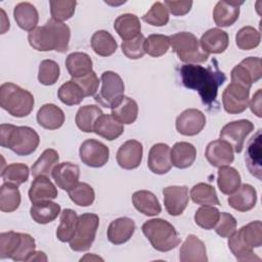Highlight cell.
I'll return each mask as SVG.
<instances>
[{
  "instance_id": "ee69618b",
  "label": "cell",
  "mask_w": 262,
  "mask_h": 262,
  "mask_svg": "<svg viewBox=\"0 0 262 262\" xmlns=\"http://www.w3.org/2000/svg\"><path fill=\"white\" fill-rule=\"evenodd\" d=\"M59 100L67 105H76L82 102L85 95L81 87L73 80L63 83L57 91Z\"/></svg>"
},
{
  "instance_id": "60d3db41",
  "label": "cell",
  "mask_w": 262,
  "mask_h": 262,
  "mask_svg": "<svg viewBox=\"0 0 262 262\" xmlns=\"http://www.w3.org/2000/svg\"><path fill=\"white\" fill-rule=\"evenodd\" d=\"M20 205V192L17 186L3 183L0 187V210L2 212H13Z\"/></svg>"
},
{
  "instance_id": "bcb514c9",
  "label": "cell",
  "mask_w": 262,
  "mask_h": 262,
  "mask_svg": "<svg viewBox=\"0 0 262 262\" xmlns=\"http://www.w3.org/2000/svg\"><path fill=\"white\" fill-rule=\"evenodd\" d=\"M68 192L71 201L81 207H88L92 205L95 199L93 188L85 182H78Z\"/></svg>"
},
{
  "instance_id": "816d5d0a",
  "label": "cell",
  "mask_w": 262,
  "mask_h": 262,
  "mask_svg": "<svg viewBox=\"0 0 262 262\" xmlns=\"http://www.w3.org/2000/svg\"><path fill=\"white\" fill-rule=\"evenodd\" d=\"M49 4L51 18L62 23L74 15L77 2L75 0H51Z\"/></svg>"
},
{
  "instance_id": "d6a6232c",
  "label": "cell",
  "mask_w": 262,
  "mask_h": 262,
  "mask_svg": "<svg viewBox=\"0 0 262 262\" xmlns=\"http://www.w3.org/2000/svg\"><path fill=\"white\" fill-rule=\"evenodd\" d=\"M66 67L72 79H78L92 72V60L85 52H73L68 55Z\"/></svg>"
},
{
  "instance_id": "836d02e7",
  "label": "cell",
  "mask_w": 262,
  "mask_h": 262,
  "mask_svg": "<svg viewBox=\"0 0 262 262\" xmlns=\"http://www.w3.org/2000/svg\"><path fill=\"white\" fill-rule=\"evenodd\" d=\"M112 115L120 123L132 124L136 121L138 115L137 102L128 96H123L121 101L112 108Z\"/></svg>"
},
{
  "instance_id": "f1b7e54d",
  "label": "cell",
  "mask_w": 262,
  "mask_h": 262,
  "mask_svg": "<svg viewBox=\"0 0 262 262\" xmlns=\"http://www.w3.org/2000/svg\"><path fill=\"white\" fill-rule=\"evenodd\" d=\"M114 28L124 41L134 39L141 34V25L139 18L132 13H124L119 15L114 23Z\"/></svg>"
},
{
  "instance_id": "4316f807",
  "label": "cell",
  "mask_w": 262,
  "mask_h": 262,
  "mask_svg": "<svg viewBox=\"0 0 262 262\" xmlns=\"http://www.w3.org/2000/svg\"><path fill=\"white\" fill-rule=\"evenodd\" d=\"M93 132L111 141L123 134L124 125L115 119L112 114H102L96 120Z\"/></svg>"
},
{
  "instance_id": "c3c4849f",
  "label": "cell",
  "mask_w": 262,
  "mask_h": 262,
  "mask_svg": "<svg viewBox=\"0 0 262 262\" xmlns=\"http://www.w3.org/2000/svg\"><path fill=\"white\" fill-rule=\"evenodd\" d=\"M170 47V38L161 34H151L144 40V51L152 57L164 55Z\"/></svg>"
},
{
  "instance_id": "b9f144b4",
  "label": "cell",
  "mask_w": 262,
  "mask_h": 262,
  "mask_svg": "<svg viewBox=\"0 0 262 262\" xmlns=\"http://www.w3.org/2000/svg\"><path fill=\"white\" fill-rule=\"evenodd\" d=\"M237 234L242 242L251 249L259 248L262 245V223L259 220L250 222L241 227Z\"/></svg>"
},
{
  "instance_id": "7bdbcfd3",
  "label": "cell",
  "mask_w": 262,
  "mask_h": 262,
  "mask_svg": "<svg viewBox=\"0 0 262 262\" xmlns=\"http://www.w3.org/2000/svg\"><path fill=\"white\" fill-rule=\"evenodd\" d=\"M23 242V233L15 231L2 232L0 234V259H12L17 253Z\"/></svg>"
},
{
  "instance_id": "9f6ffc18",
  "label": "cell",
  "mask_w": 262,
  "mask_h": 262,
  "mask_svg": "<svg viewBox=\"0 0 262 262\" xmlns=\"http://www.w3.org/2000/svg\"><path fill=\"white\" fill-rule=\"evenodd\" d=\"M236 229V220L235 218L226 212L220 213L219 220L215 225V231L221 237L230 236Z\"/></svg>"
},
{
  "instance_id": "9a60e30c",
  "label": "cell",
  "mask_w": 262,
  "mask_h": 262,
  "mask_svg": "<svg viewBox=\"0 0 262 262\" xmlns=\"http://www.w3.org/2000/svg\"><path fill=\"white\" fill-rule=\"evenodd\" d=\"M143 147L141 142L130 139L124 142L117 151V162L119 166L126 170L137 168L142 160Z\"/></svg>"
},
{
  "instance_id": "30bf717a",
  "label": "cell",
  "mask_w": 262,
  "mask_h": 262,
  "mask_svg": "<svg viewBox=\"0 0 262 262\" xmlns=\"http://www.w3.org/2000/svg\"><path fill=\"white\" fill-rule=\"evenodd\" d=\"M254 130L251 121L242 119L224 125L220 131V139L228 142L235 152H241L246 137Z\"/></svg>"
},
{
  "instance_id": "603a6c76",
  "label": "cell",
  "mask_w": 262,
  "mask_h": 262,
  "mask_svg": "<svg viewBox=\"0 0 262 262\" xmlns=\"http://www.w3.org/2000/svg\"><path fill=\"white\" fill-rule=\"evenodd\" d=\"M245 161L249 172L259 180L261 179V129H259L249 140Z\"/></svg>"
},
{
  "instance_id": "7c38bea8",
  "label": "cell",
  "mask_w": 262,
  "mask_h": 262,
  "mask_svg": "<svg viewBox=\"0 0 262 262\" xmlns=\"http://www.w3.org/2000/svg\"><path fill=\"white\" fill-rule=\"evenodd\" d=\"M250 89L230 83L222 93V103L226 113L241 114L249 105Z\"/></svg>"
},
{
  "instance_id": "ab89813d",
  "label": "cell",
  "mask_w": 262,
  "mask_h": 262,
  "mask_svg": "<svg viewBox=\"0 0 262 262\" xmlns=\"http://www.w3.org/2000/svg\"><path fill=\"white\" fill-rule=\"evenodd\" d=\"M190 198L193 203L202 206L220 205L215 188L208 183H198L190 190Z\"/></svg>"
},
{
  "instance_id": "ac0fdd59",
  "label": "cell",
  "mask_w": 262,
  "mask_h": 262,
  "mask_svg": "<svg viewBox=\"0 0 262 262\" xmlns=\"http://www.w3.org/2000/svg\"><path fill=\"white\" fill-rule=\"evenodd\" d=\"M51 176L59 188L69 191L79 182L80 169L76 164L63 162L53 168Z\"/></svg>"
},
{
  "instance_id": "cb8c5ba5",
  "label": "cell",
  "mask_w": 262,
  "mask_h": 262,
  "mask_svg": "<svg viewBox=\"0 0 262 262\" xmlns=\"http://www.w3.org/2000/svg\"><path fill=\"white\" fill-rule=\"evenodd\" d=\"M134 231V221L128 217H121L110 223L107 228V238L114 245H121L129 241Z\"/></svg>"
},
{
  "instance_id": "8fae6325",
  "label": "cell",
  "mask_w": 262,
  "mask_h": 262,
  "mask_svg": "<svg viewBox=\"0 0 262 262\" xmlns=\"http://www.w3.org/2000/svg\"><path fill=\"white\" fill-rule=\"evenodd\" d=\"M79 155L82 163L86 166L100 168L107 163L110 149L105 144L96 139H87L81 144Z\"/></svg>"
},
{
  "instance_id": "94428289",
  "label": "cell",
  "mask_w": 262,
  "mask_h": 262,
  "mask_svg": "<svg viewBox=\"0 0 262 262\" xmlns=\"http://www.w3.org/2000/svg\"><path fill=\"white\" fill-rule=\"evenodd\" d=\"M261 92H262L261 89H258L254 93L251 101H249V105H250V108H251L252 113H254L259 118L262 117V111H261V108H262V94H261Z\"/></svg>"
},
{
  "instance_id": "2e32d148",
  "label": "cell",
  "mask_w": 262,
  "mask_h": 262,
  "mask_svg": "<svg viewBox=\"0 0 262 262\" xmlns=\"http://www.w3.org/2000/svg\"><path fill=\"white\" fill-rule=\"evenodd\" d=\"M205 156L208 162L212 166L217 168L228 166L234 160L233 149L231 145L222 139H216L211 141L206 147Z\"/></svg>"
},
{
  "instance_id": "484cf974",
  "label": "cell",
  "mask_w": 262,
  "mask_h": 262,
  "mask_svg": "<svg viewBox=\"0 0 262 262\" xmlns=\"http://www.w3.org/2000/svg\"><path fill=\"white\" fill-rule=\"evenodd\" d=\"M38 124L48 130L60 128L64 123V114L61 108L53 103L42 105L37 113Z\"/></svg>"
},
{
  "instance_id": "7dc6e473",
  "label": "cell",
  "mask_w": 262,
  "mask_h": 262,
  "mask_svg": "<svg viewBox=\"0 0 262 262\" xmlns=\"http://www.w3.org/2000/svg\"><path fill=\"white\" fill-rule=\"evenodd\" d=\"M228 248L238 261H260V258L256 256L253 249L246 246L239 238L236 231L228 236Z\"/></svg>"
},
{
  "instance_id": "8992f818",
  "label": "cell",
  "mask_w": 262,
  "mask_h": 262,
  "mask_svg": "<svg viewBox=\"0 0 262 262\" xmlns=\"http://www.w3.org/2000/svg\"><path fill=\"white\" fill-rule=\"evenodd\" d=\"M169 38L170 45L181 61L200 63L208 59L209 54L202 49L199 39L192 33L179 32Z\"/></svg>"
},
{
  "instance_id": "83f0119b",
  "label": "cell",
  "mask_w": 262,
  "mask_h": 262,
  "mask_svg": "<svg viewBox=\"0 0 262 262\" xmlns=\"http://www.w3.org/2000/svg\"><path fill=\"white\" fill-rule=\"evenodd\" d=\"M13 16L17 26L31 32L37 28L39 21V14L36 7L30 2H20L15 5L13 10Z\"/></svg>"
},
{
  "instance_id": "f6af8a7d",
  "label": "cell",
  "mask_w": 262,
  "mask_h": 262,
  "mask_svg": "<svg viewBox=\"0 0 262 262\" xmlns=\"http://www.w3.org/2000/svg\"><path fill=\"white\" fill-rule=\"evenodd\" d=\"M29 178V167L21 163H13L2 169V179L5 183L19 186Z\"/></svg>"
},
{
  "instance_id": "5bb4252c",
  "label": "cell",
  "mask_w": 262,
  "mask_h": 262,
  "mask_svg": "<svg viewBox=\"0 0 262 262\" xmlns=\"http://www.w3.org/2000/svg\"><path fill=\"white\" fill-rule=\"evenodd\" d=\"M206 125V116L196 108L183 111L176 119L177 131L185 136L199 134Z\"/></svg>"
},
{
  "instance_id": "f907efd6",
  "label": "cell",
  "mask_w": 262,
  "mask_h": 262,
  "mask_svg": "<svg viewBox=\"0 0 262 262\" xmlns=\"http://www.w3.org/2000/svg\"><path fill=\"white\" fill-rule=\"evenodd\" d=\"M60 70L56 61L52 59H44L39 64L38 80L45 86L53 85L59 78Z\"/></svg>"
},
{
  "instance_id": "6125c7cd",
  "label": "cell",
  "mask_w": 262,
  "mask_h": 262,
  "mask_svg": "<svg viewBox=\"0 0 262 262\" xmlns=\"http://www.w3.org/2000/svg\"><path fill=\"white\" fill-rule=\"evenodd\" d=\"M28 261H47V257L41 251H34Z\"/></svg>"
},
{
  "instance_id": "4dcf8cb0",
  "label": "cell",
  "mask_w": 262,
  "mask_h": 262,
  "mask_svg": "<svg viewBox=\"0 0 262 262\" xmlns=\"http://www.w3.org/2000/svg\"><path fill=\"white\" fill-rule=\"evenodd\" d=\"M196 157L195 147L185 141L177 142L171 149V162L172 165L179 169H185L190 167Z\"/></svg>"
},
{
  "instance_id": "9c48e42d",
  "label": "cell",
  "mask_w": 262,
  "mask_h": 262,
  "mask_svg": "<svg viewBox=\"0 0 262 262\" xmlns=\"http://www.w3.org/2000/svg\"><path fill=\"white\" fill-rule=\"evenodd\" d=\"M262 76V61L260 57H247L243 59L231 71V83L238 84L250 89L253 83H256Z\"/></svg>"
},
{
  "instance_id": "8d00e7d4",
  "label": "cell",
  "mask_w": 262,
  "mask_h": 262,
  "mask_svg": "<svg viewBox=\"0 0 262 262\" xmlns=\"http://www.w3.org/2000/svg\"><path fill=\"white\" fill-rule=\"evenodd\" d=\"M217 184L222 193L229 195L239 187L241 175L237 170L232 167H220L218 170Z\"/></svg>"
},
{
  "instance_id": "d4e9b609",
  "label": "cell",
  "mask_w": 262,
  "mask_h": 262,
  "mask_svg": "<svg viewBox=\"0 0 262 262\" xmlns=\"http://www.w3.org/2000/svg\"><path fill=\"white\" fill-rule=\"evenodd\" d=\"M57 198V189L47 176L35 177L29 189V199L32 204Z\"/></svg>"
},
{
  "instance_id": "11a10c76",
  "label": "cell",
  "mask_w": 262,
  "mask_h": 262,
  "mask_svg": "<svg viewBox=\"0 0 262 262\" xmlns=\"http://www.w3.org/2000/svg\"><path fill=\"white\" fill-rule=\"evenodd\" d=\"M144 36L138 35L136 38L122 42V52L130 59L141 58L144 54Z\"/></svg>"
},
{
  "instance_id": "f35d334b",
  "label": "cell",
  "mask_w": 262,
  "mask_h": 262,
  "mask_svg": "<svg viewBox=\"0 0 262 262\" xmlns=\"http://www.w3.org/2000/svg\"><path fill=\"white\" fill-rule=\"evenodd\" d=\"M59 157L55 149L47 148L45 149L39 159L32 166V175L34 177L38 176H49L52 173L53 168L58 164Z\"/></svg>"
},
{
  "instance_id": "d6986e66",
  "label": "cell",
  "mask_w": 262,
  "mask_h": 262,
  "mask_svg": "<svg viewBox=\"0 0 262 262\" xmlns=\"http://www.w3.org/2000/svg\"><path fill=\"white\" fill-rule=\"evenodd\" d=\"M181 262H206L208 261L206 246L198 236L189 234L179 250Z\"/></svg>"
},
{
  "instance_id": "ba28073f",
  "label": "cell",
  "mask_w": 262,
  "mask_h": 262,
  "mask_svg": "<svg viewBox=\"0 0 262 262\" xmlns=\"http://www.w3.org/2000/svg\"><path fill=\"white\" fill-rule=\"evenodd\" d=\"M99 225V217L93 213H84L78 218V225L74 237L70 241L73 251H87L95 239V234Z\"/></svg>"
},
{
  "instance_id": "4fadbf2b",
  "label": "cell",
  "mask_w": 262,
  "mask_h": 262,
  "mask_svg": "<svg viewBox=\"0 0 262 262\" xmlns=\"http://www.w3.org/2000/svg\"><path fill=\"white\" fill-rule=\"evenodd\" d=\"M164 205L171 216L183 213L188 205V188L185 185H171L163 189Z\"/></svg>"
},
{
  "instance_id": "680465c9",
  "label": "cell",
  "mask_w": 262,
  "mask_h": 262,
  "mask_svg": "<svg viewBox=\"0 0 262 262\" xmlns=\"http://www.w3.org/2000/svg\"><path fill=\"white\" fill-rule=\"evenodd\" d=\"M36 248L35 239L28 233H23V242L15 254V256L12 258L13 261H28L31 255L34 253Z\"/></svg>"
},
{
  "instance_id": "52a82bcc",
  "label": "cell",
  "mask_w": 262,
  "mask_h": 262,
  "mask_svg": "<svg viewBox=\"0 0 262 262\" xmlns=\"http://www.w3.org/2000/svg\"><path fill=\"white\" fill-rule=\"evenodd\" d=\"M100 81L102 86L98 94L94 95V99L100 105L113 108L124 96V82L119 74L112 71L103 72Z\"/></svg>"
},
{
  "instance_id": "e0dca14e",
  "label": "cell",
  "mask_w": 262,
  "mask_h": 262,
  "mask_svg": "<svg viewBox=\"0 0 262 262\" xmlns=\"http://www.w3.org/2000/svg\"><path fill=\"white\" fill-rule=\"evenodd\" d=\"M148 169L155 174H166L172 167L171 149L166 143L154 144L148 152Z\"/></svg>"
},
{
  "instance_id": "91938a15",
  "label": "cell",
  "mask_w": 262,
  "mask_h": 262,
  "mask_svg": "<svg viewBox=\"0 0 262 262\" xmlns=\"http://www.w3.org/2000/svg\"><path fill=\"white\" fill-rule=\"evenodd\" d=\"M168 11L173 15H184L191 9L192 1H170L167 0L164 2Z\"/></svg>"
},
{
  "instance_id": "74e56055",
  "label": "cell",
  "mask_w": 262,
  "mask_h": 262,
  "mask_svg": "<svg viewBox=\"0 0 262 262\" xmlns=\"http://www.w3.org/2000/svg\"><path fill=\"white\" fill-rule=\"evenodd\" d=\"M78 215L72 209H64L60 213V224L56 229V237L60 242H70L77 229L78 225Z\"/></svg>"
},
{
  "instance_id": "3957f363",
  "label": "cell",
  "mask_w": 262,
  "mask_h": 262,
  "mask_svg": "<svg viewBox=\"0 0 262 262\" xmlns=\"http://www.w3.org/2000/svg\"><path fill=\"white\" fill-rule=\"evenodd\" d=\"M40 142L38 133L28 126H14L11 124L0 125V144L11 149L18 156L33 154Z\"/></svg>"
},
{
  "instance_id": "7a4b0ae2",
  "label": "cell",
  "mask_w": 262,
  "mask_h": 262,
  "mask_svg": "<svg viewBox=\"0 0 262 262\" xmlns=\"http://www.w3.org/2000/svg\"><path fill=\"white\" fill-rule=\"evenodd\" d=\"M71 30L68 25L50 18L42 27H37L28 35L30 45L38 51L66 52L69 49Z\"/></svg>"
},
{
  "instance_id": "681fc988",
  "label": "cell",
  "mask_w": 262,
  "mask_h": 262,
  "mask_svg": "<svg viewBox=\"0 0 262 262\" xmlns=\"http://www.w3.org/2000/svg\"><path fill=\"white\" fill-rule=\"evenodd\" d=\"M260 33L253 27L247 26L242 28L235 36V43L239 49L251 50L260 44Z\"/></svg>"
},
{
  "instance_id": "db71d44e",
  "label": "cell",
  "mask_w": 262,
  "mask_h": 262,
  "mask_svg": "<svg viewBox=\"0 0 262 262\" xmlns=\"http://www.w3.org/2000/svg\"><path fill=\"white\" fill-rule=\"evenodd\" d=\"M142 19L155 27H162L167 25L169 21V11L164 3L162 2H155L150 9L143 14Z\"/></svg>"
},
{
  "instance_id": "ffe728a7",
  "label": "cell",
  "mask_w": 262,
  "mask_h": 262,
  "mask_svg": "<svg viewBox=\"0 0 262 262\" xmlns=\"http://www.w3.org/2000/svg\"><path fill=\"white\" fill-rule=\"evenodd\" d=\"M227 202L229 206L236 211H250L256 205L257 191L252 185L244 183L239 185V187L229 195Z\"/></svg>"
},
{
  "instance_id": "be15d7a7",
  "label": "cell",
  "mask_w": 262,
  "mask_h": 262,
  "mask_svg": "<svg viewBox=\"0 0 262 262\" xmlns=\"http://www.w3.org/2000/svg\"><path fill=\"white\" fill-rule=\"evenodd\" d=\"M1 13H2V25H1V34H4L8 29H9V20L5 21V17H6V14H5V11L3 9H1Z\"/></svg>"
},
{
  "instance_id": "f546056e",
  "label": "cell",
  "mask_w": 262,
  "mask_h": 262,
  "mask_svg": "<svg viewBox=\"0 0 262 262\" xmlns=\"http://www.w3.org/2000/svg\"><path fill=\"white\" fill-rule=\"evenodd\" d=\"M133 206L146 216H156L161 213L162 207L157 196L148 190H137L132 195Z\"/></svg>"
},
{
  "instance_id": "277c9868",
  "label": "cell",
  "mask_w": 262,
  "mask_h": 262,
  "mask_svg": "<svg viewBox=\"0 0 262 262\" xmlns=\"http://www.w3.org/2000/svg\"><path fill=\"white\" fill-rule=\"evenodd\" d=\"M33 94L19 86L7 82L0 87V106L16 118L27 117L34 108Z\"/></svg>"
},
{
  "instance_id": "1f68e13d",
  "label": "cell",
  "mask_w": 262,
  "mask_h": 262,
  "mask_svg": "<svg viewBox=\"0 0 262 262\" xmlns=\"http://www.w3.org/2000/svg\"><path fill=\"white\" fill-rule=\"evenodd\" d=\"M60 213V206L57 203L48 201L38 202L32 205L30 214L32 219L39 224H47L52 222Z\"/></svg>"
},
{
  "instance_id": "5b68a950",
  "label": "cell",
  "mask_w": 262,
  "mask_h": 262,
  "mask_svg": "<svg viewBox=\"0 0 262 262\" xmlns=\"http://www.w3.org/2000/svg\"><path fill=\"white\" fill-rule=\"evenodd\" d=\"M141 229L152 248L160 252H168L175 249L181 241L175 227L161 218L147 220L143 223Z\"/></svg>"
},
{
  "instance_id": "7402d4cb",
  "label": "cell",
  "mask_w": 262,
  "mask_h": 262,
  "mask_svg": "<svg viewBox=\"0 0 262 262\" xmlns=\"http://www.w3.org/2000/svg\"><path fill=\"white\" fill-rule=\"evenodd\" d=\"M243 1H218L213 10V18L218 27L233 25L239 15V6Z\"/></svg>"
},
{
  "instance_id": "6f0895ef",
  "label": "cell",
  "mask_w": 262,
  "mask_h": 262,
  "mask_svg": "<svg viewBox=\"0 0 262 262\" xmlns=\"http://www.w3.org/2000/svg\"><path fill=\"white\" fill-rule=\"evenodd\" d=\"M75 81L82 89L85 96H93L98 90L99 86V79L96 76L95 72H91L86 76H83L78 79H72Z\"/></svg>"
},
{
  "instance_id": "6da1fadb",
  "label": "cell",
  "mask_w": 262,
  "mask_h": 262,
  "mask_svg": "<svg viewBox=\"0 0 262 262\" xmlns=\"http://www.w3.org/2000/svg\"><path fill=\"white\" fill-rule=\"evenodd\" d=\"M181 81L184 87L199 92L202 102L211 105L216 101L218 88L225 82L226 76L218 68L217 61L213 59V66L203 67L186 63L180 68Z\"/></svg>"
},
{
  "instance_id": "e575fe53",
  "label": "cell",
  "mask_w": 262,
  "mask_h": 262,
  "mask_svg": "<svg viewBox=\"0 0 262 262\" xmlns=\"http://www.w3.org/2000/svg\"><path fill=\"white\" fill-rule=\"evenodd\" d=\"M101 115L102 111L98 105L88 104L81 106L76 114V125L83 132H93L95 122Z\"/></svg>"
},
{
  "instance_id": "d590c367",
  "label": "cell",
  "mask_w": 262,
  "mask_h": 262,
  "mask_svg": "<svg viewBox=\"0 0 262 262\" xmlns=\"http://www.w3.org/2000/svg\"><path fill=\"white\" fill-rule=\"evenodd\" d=\"M91 47L96 54L100 56H110L116 52L118 44L110 32L99 30L91 37Z\"/></svg>"
},
{
  "instance_id": "f5cc1de1",
  "label": "cell",
  "mask_w": 262,
  "mask_h": 262,
  "mask_svg": "<svg viewBox=\"0 0 262 262\" xmlns=\"http://www.w3.org/2000/svg\"><path fill=\"white\" fill-rule=\"evenodd\" d=\"M220 212L213 206H203L199 208L194 214L195 223L204 229H212L219 220Z\"/></svg>"
},
{
  "instance_id": "44dd1931",
  "label": "cell",
  "mask_w": 262,
  "mask_h": 262,
  "mask_svg": "<svg viewBox=\"0 0 262 262\" xmlns=\"http://www.w3.org/2000/svg\"><path fill=\"white\" fill-rule=\"evenodd\" d=\"M229 38L225 31L219 28H213L203 34L200 40L202 49L210 53H222L228 47Z\"/></svg>"
}]
</instances>
